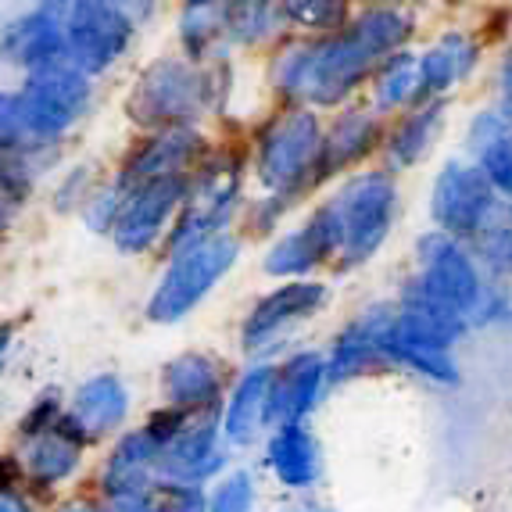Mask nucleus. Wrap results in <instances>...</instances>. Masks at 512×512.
I'll use <instances>...</instances> for the list:
<instances>
[{"label": "nucleus", "mask_w": 512, "mask_h": 512, "mask_svg": "<svg viewBox=\"0 0 512 512\" xmlns=\"http://www.w3.org/2000/svg\"><path fill=\"white\" fill-rule=\"evenodd\" d=\"M412 33V18L402 8H373L341 29L337 36L312 47H294L273 61V83L283 94L305 97L312 104H341L366 79L376 61L398 51Z\"/></svg>", "instance_id": "f257e3e1"}, {"label": "nucleus", "mask_w": 512, "mask_h": 512, "mask_svg": "<svg viewBox=\"0 0 512 512\" xmlns=\"http://www.w3.org/2000/svg\"><path fill=\"white\" fill-rule=\"evenodd\" d=\"M491 276L480 269L466 240H455L441 230H430L416 240L412 251V273L402 283L398 298L419 301V305H434L444 312L470 319L477 312L480 298H484Z\"/></svg>", "instance_id": "f03ea898"}, {"label": "nucleus", "mask_w": 512, "mask_h": 512, "mask_svg": "<svg viewBox=\"0 0 512 512\" xmlns=\"http://www.w3.org/2000/svg\"><path fill=\"white\" fill-rule=\"evenodd\" d=\"M219 76L183 58H158L137 76L126 97L129 119L147 129H180L219 101Z\"/></svg>", "instance_id": "7ed1b4c3"}, {"label": "nucleus", "mask_w": 512, "mask_h": 512, "mask_svg": "<svg viewBox=\"0 0 512 512\" xmlns=\"http://www.w3.org/2000/svg\"><path fill=\"white\" fill-rule=\"evenodd\" d=\"M330 205L337 212V219H341L344 233L341 262H337V269H344V273L369 265L384 251L394 222H398V212H402L391 172H359V176H351L330 197Z\"/></svg>", "instance_id": "20e7f679"}, {"label": "nucleus", "mask_w": 512, "mask_h": 512, "mask_svg": "<svg viewBox=\"0 0 512 512\" xmlns=\"http://www.w3.org/2000/svg\"><path fill=\"white\" fill-rule=\"evenodd\" d=\"M258 180L273 194L301 201L323 180V137L312 111L294 108L258 137Z\"/></svg>", "instance_id": "39448f33"}, {"label": "nucleus", "mask_w": 512, "mask_h": 512, "mask_svg": "<svg viewBox=\"0 0 512 512\" xmlns=\"http://www.w3.org/2000/svg\"><path fill=\"white\" fill-rule=\"evenodd\" d=\"M237 258L240 240L230 233H215V237L172 251L169 269L147 301V316L154 323H180L212 294V287L237 265Z\"/></svg>", "instance_id": "423d86ee"}, {"label": "nucleus", "mask_w": 512, "mask_h": 512, "mask_svg": "<svg viewBox=\"0 0 512 512\" xmlns=\"http://www.w3.org/2000/svg\"><path fill=\"white\" fill-rule=\"evenodd\" d=\"M330 305V287L323 280H287L251 305L240 323V351L265 362L287 344L298 326L312 323Z\"/></svg>", "instance_id": "0eeeda50"}, {"label": "nucleus", "mask_w": 512, "mask_h": 512, "mask_svg": "<svg viewBox=\"0 0 512 512\" xmlns=\"http://www.w3.org/2000/svg\"><path fill=\"white\" fill-rule=\"evenodd\" d=\"M15 97L29 137L40 140V144H54L65 129H72L90 111L94 86H90L86 72L65 61V65L29 72L26 86Z\"/></svg>", "instance_id": "6e6552de"}, {"label": "nucleus", "mask_w": 512, "mask_h": 512, "mask_svg": "<svg viewBox=\"0 0 512 512\" xmlns=\"http://www.w3.org/2000/svg\"><path fill=\"white\" fill-rule=\"evenodd\" d=\"M502 201L505 197L477 162H448L437 172L434 190H430V222L434 230L470 244L491 222Z\"/></svg>", "instance_id": "1a4fd4ad"}, {"label": "nucleus", "mask_w": 512, "mask_h": 512, "mask_svg": "<svg viewBox=\"0 0 512 512\" xmlns=\"http://www.w3.org/2000/svg\"><path fill=\"white\" fill-rule=\"evenodd\" d=\"M394 319V298L373 301L359 308L341 330L333 333L326 348V366H330V387H351L359 380L391 376L394 362L387 355V330Z\"/></svg>", "instance_id": "9d476101"}, {"label": "nucleus", "mask_w": 512, "mask_h": 512, "mask_svg": "<svg viewBox=\"0 0 512 512\" xmlns=\"http://www.w3.org/2000/svg\"><path fill=\"white\" fill-rule=\"evenodd\" d=\"M240 197V158L222 154V158H205L201 169L190 180V194L183 201V212L176 226L169 230V248L180 251L197 240L215 237L230 222Z\"/></svg>", "instance_id": "9b49d317"}, {"label": "nucleus", "mask_w": 512, "mask_h": 512, "mask_svg": "<svg viewBox=\"0 0 512 512\" xmlns=\"http://www.w3.org/2000/svg\"><path fill=\"white\" fill-rule=\"evenodd\" d=\"M226 448L230 444L222 437V409L180 412V423L154 466L169 477V484L201 487L226 470Z\"/></svg>", "instance_id": "f8f14e48"}, {"label": "nucleus", "mask_w": 512, "mask_h": 512, "mask_svg": "<svg viewBox=\"0 0 512 512\" xmlns=\"http://www.w3.org/2000/svg\"><path fill=\"white\" fill-rule=\"evenodd\" d=\"M65 40H69V61L79 72L111 69L126 54L133 40V22L122 11V4L108 0H69L65 15Z\"/></svg>", "instance_id": "ddd939ff"}, {"label": "nucleus", "mask_w": 512, "mask_h": 512, "mask_svg": "<svg viewBox=\"0 0 512 512\" xmlns=\"http://www.w3.org/2000/svg\"><path fill=\"white\" fill-rule=\"evenodd\" d=\"M341 248H344V233H341V219L333 212L330 197L316 212L308 215L305 222H298L294 230L280 233L273 240V248L265 251V273L276 276V280H312L319 265L326 262H341Z\"/></svg>", "instance_id": "4468645a"}, {"label": "nucleus", "mask_w": 512, "mask_h": 512, "mask_svg": "<svg viewBox=\"0 0 512 512\" xmlns=\"http://www.w3.org/2000/svg\"><path fill=\"white\" fill-rule=\"evenodd\" d=\"M326 391H330L326 351L298 348L283 355L273 369V387H269V430L287 427V423H308Z\"/></svg>", "instance_id": "2eb2a0df"}, {"label": "nucleus", "mask_w": 512, "mask_h": 512, "mask_svg": "<svg viewBox=\"0 0 512 512\" xmlns=\"http://www.w3.org/2000/svg\"><path fill=\"white\" fill-rule=\"evenodd\" d=\"M190 180L194 176H165V180H151L126 190L122 212L115 219V226H111L119 251L144 255L154 240L165 233V222L172 219V212L183 208V201L190 194Z\"/></svg>", "instance_id": "dca6fc26"}, {"label": "nucleus", "mask_w": 512, "mask_h": 512, "mask_svg": "<svg viewBox=\"0 0 512 512\" xmlns=\"http://www.w3.org/2000/svg\"><path fill=\"white\" fill-rule=\"evenodd\" d=\"M65 15L69 0H47L26 18H18L0 36V58L22 65L29 72L51 69L69 61V40H65Z\"/></svg>", "instance_id": "f3484780"}, {"label": "nucleus", "mask_w": 512, "mask_h": 512, "mask_svg": "<svg viewBox=\"0 0 512 512\" xmlns=\"http://www.w3.org/2000/svg\"><path fill=\"white\" fill-rule=\"evenodd\" d=\"M201 162H205V144H201L194 129H162V133L147 137L133 151V158H129L119 176V187L133 190L140 183L165 180V176H194Z\"/></svg>", "instance_id": "a211bd4d"}, {"label": "nucleus", "mask_w": 512, "mask_h": 512, "mask_svg": "<svg viewBox=\"0 0 512 512\" xmlns=\"http://www.w3.org/2000/svg\"><path fill=\"white\" fill-rule=\"evenodd\" d=\"M276 362H251L233 380L222 405V437L230 448H251L269 430V387Z\"/></svg>", "instance_id": "6ab92c4d"}, {"label": "nucleus", "mask_w": 512, "mask_h": 512, "mask_svg": "<svg viewBox=\"0 0 512 512\" xmlns=\"http://www.w3.org/2000/svg\"><path fill=\"white\" fill-rule=\"evenodd\" d=\"M265 466L291 491H308L323 480V444L308 423H287L269 430L265 441Z\"/></svg>", "instance_id": "aec40b11"}, {"label": "nucleus", "mask_w": 512, "mask_h": 512, "mask_svg": "<svg viewBox=\"0 0 512 512\" xmlns=\"http://www.w3.org/2000/svg\"><path fill=\"white\" fill-rule=\"evenodd\" d=\"M226 369L212 355L187 351L165 369V398L180 412H205L226 405Z\"/></svg>", "instance_id": "412c9836"}, {"label": "nucleus", "mask_w": 512, "mask_h": 512, "mask_svg": "<svg viewBox=\"0 0 512 512\" xmlns=\"http://www.w3.org/2000/svg\"><path fill=\"white\" fill-rule=\"evenodd\" d=\"M90 441V437L79 430L76 419H58L54 427L40 430V434L29 437L26 448V473L40 484H58L65 480L79 462V448Z\"/></svg>", "instance_id": "4be33fe9"}, {"label": "nucleus", "mask_w": 512, "mask_h": 512, "mask_svg": "<svg viewBox=\"0 0 512 512\" xmlns=\"http://www.w3.org/2000/svg\"><path fill=\"white\" fill-rule=\"evenodd\" d=\"M477 165L487 172V180L512 205V111H487L473 122L470 133Z\"/></svg>", "instance_id": "5701e85b"}, {"label": "nucleus", "mask_w": 512, "mask_h": 512, "mask_svg": "<svg viewBox=\"0 0 512 512\" xmlns=\"http://www.w3.org/2000/svg\"><path fill=\"white\" fill-rule=\"evenodd\" d=\"M477 65V43L462 33H448L419 58V76H423V94H441L459 79L470 76Z\"/></svg>", "instance_id": "b1692460"}, {"label": "nucleus", "mask_w": 512, "mask_h": 512, "mask_svg": "<svg viewBox=\"0 0 512 512\" xmlns=\"http://www.w3.org/2000/svg\"><path fill=\"white\" fill-rule=\"evenodd\" d=\"M376 147V122L366 111H344L323 137V176L362 162Z\"/></svg>", "instance_id": "393cba45"}, {"label": "nucleus", "mask_w": 512, "mask_h": 512, "mask_svg": "<svg viewBox=\"0 0 512 512\" xmlns=\"http://www.w3.org/2000/svg\"><path fill=\"white\" fill-rule=\"evenodd\" d=\"M441 122H444L441 101H430V104H423V108L409 111L402 119V126L394 129V137L387 140V162H391V169L402 172V169H409V165H416L419 158L434 147Z\"/></svg>", "instance_id": "a878e982"}, {"label": "nucleus", "mask_w": 512, "mask_h": 512, "mask_svg": "<svg viewBox=\"0 0 512 512\" xmlns=\"http://www.w3.org/2000/svg\"><path fill=\"white\" fill-rule=\"evenodd\" d=\"M72 419H76L86 437H97V434H104V430L119 427L122 419H126V391H122L119 380H115V376H97V380H90V384L79 391L76 416Z\"/></svg>", "instance_id": "bb28decb"}, {"label": "nucleus", "mask_w": 512, "mask_h": 512, "mask_svg": "<svg viewBox=\"0 0 512 512\" xmlns=\"http://www.w3.org/2000/svg\"><path fill=\"white\" fill-rule=\"evenodd\" d=\"M233 0H187L180 11V40L190 58L208 54L219 40L230 36Z\"/></svg>", "instance_id": "cd10ccee"}, {"label": "nucleus", "mask_w": 512, "mask_h": 512, "mask_svg": "<svg viewBox=\"0 0 512 512\" xmlns=\"http://www.w3.org/2000/svg\"><path fill=\"white\" fill-rule=\"evenodd\" d=\"M470 251L491 280L512 283V205L509 201H502L498 212L491 215V222L470 240Z\"/></svg>", "instance_id": "c85d7f7f"}, {"label": "nucleus", "mask_w": 512, "mask_h": 512, "mask_svg": "<svg viewBox=\"0 0 512 512\" xmlns=\"http://www.w3.org/2000/svg\"><path fill=\"white\" fill-rule=\"evenodd\" d=\"M423 94V76H419V61L412 54H398L384 69L380 83H376V108H405V104L419 101Z\"/></svg>", "instance_id": "c756f323"}, {"label": "nucleus", "mask_w": 512, "mask_h": 512, "mask_svg": "<svg viewBox=\"0 0 512 512\" xmlns=\"http://www.w3.org/2000/svg\"><path fill=\"white\" fill-rule=\"evenodd\" d=\"M348 0H280V18L301 29H341Z\"/></svg>", "instance_id": "7c9ffc66"}, {"label": "nucleus", "mask_w": 512, "mask_h": 512, "mask_svg": "<svg viewBox=\"0 0 512 512\" xmlns=\"http://www.w3.org/2000/svg\"><path fill=\"white\" fill-rule=\"evenodd\" d=\"M280 8L273 0H233L230 4V36L240 43H255L273 29Z\"/></svg>", "instance_id": "2f4dec72"}, {"label": "nucleus", "mask_w": 512, "mask_h": 512, "mask_svg": "<svg viewBox=\"0 0 512 512\" xmlns=\"http://www.w3.org/2000/svg\"><path fill=\"white\" fill-rule=\"evenodd\" d=\"M255 498H258L255 477L248 470H233L208 495V512H251L255 509Z\"/></svg>", "instance_id": "473e14b6"}, {"label": "nucleus", "mask_w": 512, "mask_h": 512, "mask_svg": "<svg viewBox=\"0 0 512 512\" xmlns=\"http://www.w3.org/2000/svg\"><path fill=\"white\" fill-rule=\"evenodd\" d=\"M512 326V283H487L484 298H480L477 312H473V333L480 330H502Z\"/></svg>", "instance_id": "72a5a7b5"}, {"label": "nucleus", "mask_w": 512, "mask_h": 512, "mask_svg": "<svg viewBox=\"0 0 512 512\" xmlns=\"http://www.w3.org/2000/svg\"><path fill=\"white\" fill-rule=\"evenodd\" d=\"M151 512H208V498L201 495V487L165 484L151 502Z\"/></svg>", "instance_id": "f704fd0d"}, {"label": "nucleus", "mask_w": 512, "mask_h": 512, "mask_svg": "<svg viewBox=\"0 0 512 512\" xmlns=\"http://www.w3.org/2000/svg\"><path fill=\"white\" fill-rule=\"evenodd\" d=\"M502 90H505V104H509V111H512V58L505 61V69H502Z\"/></svg>", "instance_id": "c9c22d12"}, {"label": "nucleus", "mask_w": 512, "mask_h": 512, "mask_svg": "<svg viewBox=\"0 0 512 512\" xmlns=\"http://www.w3.org/2000/svg\"><path fill=\"white\" fill-rule=\"evenodd\" d=\"M0 512H26V509H22V502H15L8 491H0Z\"/></svg>", "instance_id": "e433bc0d"}, {"label": "nucleus", "mask_w": 512, "mask_h": 512, "mask_svg": "<svg viewBox=\"0 0 512 512\" xmlns=\"http://www.w3.org/2000/svg\"><path fill=\"white\" fill-rule=\"evenodd\" d=\"M4 351H8V333H0V362H4Z\"/></svg>", "instance_id": "4c0bfd02"}, {"label": "nucleus", "mask_w": 512, "mask_h": 512, "mask_svg": "<svg viewBox=\"0 0 512 512\" xmlns=\"http://www.w3.org/2000/svg\"><path fill=\"white\" fill-rule=\"evenodd\" d=\"M69 512H76V509H69Z\"/></svg>", "instance_id": "58836bf2"}]
</instances>
